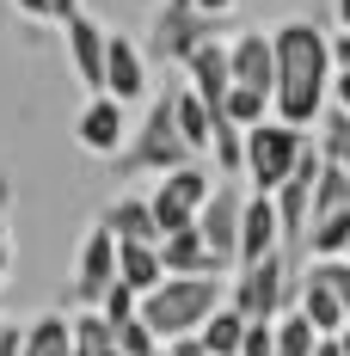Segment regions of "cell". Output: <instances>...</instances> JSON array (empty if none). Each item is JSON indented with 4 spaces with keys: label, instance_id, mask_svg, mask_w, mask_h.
Wrapping results in <instances>:
<instances>
[{
    "label": "cell",
    "instance_id": "1",
    "mask_svg": "<svg viewBox=\"0 0 350 356\" xmlns=\"http://www.w3.org/2000/svg\"><path fill=\"white\" fill-rule=\"evenodd\" d=\"M271 56H277V80H271V117L314 129L326 111V80H332V56H326V31L308 19H289L271 31Z\"/></svg>",
    "mask_w": 350,
    "mask_h": 356
},
{
    "label": "cell",
    "instance_id": "2",
    "mask_svg": "<svg viewBox=\"0 0 350 356\" xmlns=\"http://www.w3.org/2000/svg\"><path fill=\"white\" fill-rule=\"evenodd\" d=\"M221 301H228L221 277H160L148 295H136V314L154 325V338L166 344L178 332H197Z\"/></svg>",
    "mask_w": 350,
    "mask_h": 356
},
{
    "label": "cell",
    "instance_id": "3",
    "mask_svg": "<svg viewBox=\"0 0 350 356\" xmlns=\"http://www.w3.org/2000/svg\"><path fill=\"white\" fill-rule=\"evenodd\" d=\"M184 160H197V154L184 147V136H178V123H173V92L148 99L141 129H129L123 147L111 154V166H117L123 178L129 172H173V166H184Z\"/></svg>",
    "mask_w": 350,
    "mask_h": 356
},
{
    "label": "cell",
    "instance_id": "4",
    "mask_svg": "<svg viewBox=\"0 0 350 356\" xmlns=\"http://www.w3.org/2000/svg\"><path fill=\"white\" fill-rule=\"evenodd\" d=\"M301 147H308V129H295V123H283V117H264V123L246 129L240 178H252V191H277Z\"/></svg>",
    "mask_w": 350,
    "mask_h": 356
},
{
    "label": "cell",
    "instance_id": "5",
    "mask_svg": "<svg viewBox=\"0 0 350 356\" xmlns=\"http://www.w3.org/2000/svg\"><path fill=\"white\" fill-rule=\"evenodd\" d=\"M289 295H295V277H289V258L283 252L258 258V264H240L228 277V307L240 320H277L283 307H289Z\"/></svg>",
    "mask_w": 350,
    "mask_h": 356
},
{
    "label": "cell",
    "instance_id": "6",
    "mask_svg": "<svg viewBox=\"0 0 350 356\" xmlns=\"http://www.w3.org/2000/svg\"><path fill=\"white\" fill-rule=\"evenodd\" d=\"M215 25L221 19H209V13H197L191 0H166L160 13H154V25H148V62H184L197 43H209Z\"/></svg>",
    "mask_w": 350,
    "mask_h": 356
},
{
    "label": "cell",
    "instance_id": "7",
    "mask_svg": "<svg viewBox=\"0 0 350 356\" xmlns=\"http://www.w3.org/2000/svg\"><path fill=\"white\" fill-rule=\"evenodd\" d=\"M197 234H203V246L215 252V264L228 270V264H234V246H240V191H234V184H215L209 197H203Z\"/></svg>",
    "mask_w": 350,
    "mask_h": 356
},
{
    "label": "cell",
    "instance_id": "8",
    "mask_svg": "<svg viewBox=\"0 0 350 356\" xmlns=\"http://www.w3.org/2000/svg\"><path fill=\"white\" fill-rule=\"evenodd\" d=\"M117 283V240H111V227H86V240H80V264H74V301L80 307H93L105 289Z\"/></svg>",
    "mask_w": 350,
    "mask_h": 356
},
{
    "label": "cell",
    "instance_id": "9",
    "mask_svg": "<svg viewBox=\"0 0 350 356\" xmlns=\"http://www.w3.org/2000/svg\"><path fill=\"white\" fill-rule=\"evenodd\" d=\"M123 136H129V105H117L111 92H93L86 99V111L74 117V142L86 147V154H117L123 147Z\"/></svg>",
    "mask_w": 350,
    "mask_h": 356
},
{
    "label": "cell",
    "instance_id": "10",
    "mask_svg": "<svg viewBox=\"0 0 350 356\" xmlns=\"http://www.w3.org/2000/svg\"><path fill=\"white\" fill-rule=\"evenodd\" d=\"M99 92H111L117 105L148 99V56L123 31H105V80H99Z\"/></svg>",
    "mask_w": 350,
    "mask_h": 356
},
{
    "label": "cell",
    "instance_id": "11",
    "mask_svg": "<svg viewBox=\"0 0 350 356\" xmlns=\"http://www.w3.org/2000/svg\"><path fill=\"white\" fill-rule=\"evenodd\" d=\"M271 252H283L277 203H271V191H252V197H240V246H234V264H258Z\"/></svg>",
    "mask_w": 350,
    "mask_h": 356
},
{
    "label": "cell",
    "instance_id": "12",
    "mask_svg": "<svg viewBox=\"0 0 350 356\" xmlns=\"http://www.w3.org/2000/svg\"><path fill=\"white\" fill-rule=\"evenodd\" d=\"M62 37H68L74 80L86 92H99V80H105V25H93L86 13H74V19H62Z\"/></svg>",
    "mask_w": 350,
    "mask_h": 356
},
{
    "label": "cell",
    "instance_id": "13",
    "mask_svg": "<svg viewBox=\"0 0 350 356\" xmlns=\"http://www.w3.org/2000/svg\"><path fill=\"white\" fill-rule=\"evenodd\" d=\"M154 252H160V270H166V277H221V264H215V252L203 246V234H197V227L160 234Z\"/></svg>",
    "mask_w": 350,
    "mask_h": 356
},
{
    "label": "cell",
    "instance_id": "14",
    "mask_svg": "<svg viewBox=\"0 0 350 356\" xmlns=\"http://www.w3.org/2000/svg\"><path fill=\"white\" fill-rule=\"evenodd\" d=\"M228 74H234V86H258V92H271V80H277V56H271V31H240L228 43Z\"/></svg>",
    "mask_w": 350,
    "mask_h": 356
},
{
    "label": "cell",
    "instance_id": "15",
    "mask_svg": "<svg viewBox=\"0 0 350 356\" xmlns=\"http://www.w3.org/2000/svg\"><path fill=\"white\" fill-rule=\"evenodd\" d=\"M184 68H191V92L203 99V105H221V92L234 86V74H228V43L221 37H209V43H197L191 56H184Z\"/></svg>",
    "mask_w": 350,
    "mask_h": 356
},
{
    "label": "cell",
    "instance_id": "16",
    "mask_svg": "<svg viewBox=\"0 0 350 356\" xmlns=\"http://www.w3.org/2000/svg\"><path fill=\"white\" fill-rule=\"evenodd\" d=\"M74 350V314H37L19 325V356H68Z\"/></svg>",
    "mask_w": 350,
    "mask_h": 356
},
{
    "label": "cell",
    "instance_id": "17",
    "mask_svg": "<svg viewBox=\"0 0 350 356\" xmlns=\"http://www.w3.org/2000/svg\"><path fill=\"white\" fill-rule=\"evenodd\" d=\"M160 277H166V270H160V252H154V240H117V283H123V289L148 295Z\"/></svg>",
    "mask_w": 350,
    "mask_h": 356
},
{
    "label": "cell",
    "instance_id": "18",
    "mask_svg": "<svg viewBox=\"0 0 350 356\" xmlns=\"http://www.w3.org/2000/svg\"><path fill=\"white\" fill-rule=\"evenodd\" d=\"M215 191V178L197 166V160H184V166H173V172H160V191L154 197H166V203H178V209H203V197Z\"/></svg>",
    "mask_w": 350,
    "mask_h": 356
},
{
    "label": "cell",
    "instance_id": "19",
    "mask_svg": "<svg viewBox=\"0 0 350 356\" xmlns=\"http://www.w3.org/2000/svg\"><path fill=\"white\" fill-rule=\"evenodd\" d=\"M111 227V240H160V227H154V209H148V197H117L105 215H99Z\"/></svg>",
    "mask_w": 350,
    "mask_h": 356
},
{
    "label": "cell",
    "instance_id": "20",
    "mask_svg": "<svg viewBox=\"0 0 350 356\" xmlns=\"http://www.w3.org/2000/svg\"><path fill=\"white\" fill-rule=\"evenodd\" d=\"M173 123H178V136H184V147L191 154H209V123H215V111L184 86V92H173Z\"/></svg>",
    "mask_w": 350,
    "mask_h": 356
},
{
    "label": "cell",
    "instance_id": "21",
    "mask_svg": "<svg viewBox=\"0 0 350 356\" xmlns=\"http://www.w3.org/2000/svg\"><path fill=\"white\" fill-rule=\"evenodd\" d=\"M301 240H308V252H314V258H338V252L350 246V209L314 215V221L301 227Z\"/></svg>",
    "mask_w": 350,
    "mask_h": 356
},
{
    "label": "cell",
    "instance_id": "22",
    "mask_svg": "<svg viewBox=\"0 0 350 356\" xmlns=\"http://www.w3.org/2000/svg\"><path fill=\"white\" fill-rule=\"evenodd\" d=\"M215 117H228V123L252 129V123H264V117H271V92H258V86H228V92H221V105H215Z\"/></svg>",
    "mask_w": 350,
    "mask_h": 356
},
{
    "label": "cell",
    "instance_id": "23",
    "mask_svg": "<svg viewBox=\"0 0 350 356\" xmlns=\"http://www.w3.org/2000/svg\"><path fill=\"white\" fill-rule=\"evenodd\" d=\"M240 332H246V320L228 307V301L197 325V338H203V350H209V356H234V350H240Z\"/></svg>",
    "mask_w": 350,
    "mask_h": 356
},
{
    "label": "cell",
    "instance_id": "24",
    "mask_svg": "<svg viewBox=\"0 0 350 356\" xmlns=\"http://www.w3.org/2000/svg\"><path fill=\"white\" fill-rule=\"evenodd\" d=\"M314 123H319V142L314 147L332 160V166H344V172H350V111H319Z\"/></svg>",
    "mask_w": 350,
    "mask_h": 356
},
{
    "label": "cell",
    "instance_id": "25",
    "mask_svg": "<svg viewBox=\"0 0 350 356\" xmlns=\"http://www.w3.org/2000/svg\"><path fill=\"white\" fill-rule=\"evenodd\" d=\"M314 338H319V332L301 320V307L271 320V344H277V356H314Z\"/></svg>",
    "mask_w": 350,
    "mask_h": 356
},
{
    "label": "cell",
    "instance_id": "26",
    "mask_svg": "<svg viewBox=\"0 0 350 356\" xmlns=\"http://www.w3.org/2000/svg\"><path fill=\"white\" fill-rule=\"evenodd\" d=\"M209 147H215V166H221V178H240V154H246V129H240V123L215 117V123H209Z\"/></svg>",
    "mask_w": 350,
    "mask_h": 356
},
{
    "label": "cell",
    "instance_id": "27",
    "mask_svg": "<svg viewBox=\"0 0 350 356\" xmlns=\"http://www.w3.org/2000/svg\"><path fill=\"white\" fill-rule=\"evenodd\" d=\"M111 344H117L123 356H154V350H160L154 325L141 320V314H129V320H117V325H111Z\"/></svg>",
    "mask_w": 350,
    "mask_h": 356
},
{
    "label": "cell",
    "instance_id": "28",
    "mask_svg": "<svg viewBox=\"0 0 350 356\" xmlns=\"http://www.w3.org/2000/svg\"><path fill=\"white\" fill-rule=\"evenodd\" d=\"M308 270H314L319 283H326V289H332V295H338V307H344V314H350V258H344V252H338V258H314Z\"/></svg>",
    "mask_w": 350,
    "mask_h": 356
},
{
    "label": "cell",
    "instance_id": "29",
    "mask_svg": "<svg viewBox=\"0 0 350 356\" xmlns=\"http://www.w3.org/2000/svg\"><path fill=\"white\" fill-rule=\"evenodd\" d=\"M93 307H99V314H105V320L117 325V320H129V314H136V289H123V283H111L105 295H99V301H93Z\"/></svg>",
    "mask_w": 350,
    "mask_h": 356
},
{
    "label": "cell",
    "instance_id": "30",
    "mask_svg": "<svg viewBox=\"0 0 350 356\" xmlns=\"http://www.w3.org/2000/svg\"><path fill=\"white\" fill-rule=\"evenodd\" d=\"M234 356H277V344H271V320H246L240 350H234Z\"/></svg>",
    "mask_w": 350,
    "mask_h": 356
},
{
    "label": "cell",
    "instance_id": "31",
    "mask_svg": "<svg viewBox=\"0 0 350 356\" xmlns=\"http://www.w3.org/2000/svg\"><path fill=\"white\" fill-rule=\"evenodd\" d=\"M6 197H13V184L0 178V283H6V270H13V234H6Z\"/></svg>",
    "mask_w": 350,
    "mask_h": 356
},
{
    "label": "cell",
    "instance_id": "32",
    "mask_svg": "<svg viewBox=\"0 0 350 356\" xmlns=\"http://www.w3.org/2000/svg\"><path fill=\"white\" fill-rule=\"evenodd\" d=\"M326 99L338 111H350V68H332V80H326Z\"/></svg>",
    "mask_w": 350,
    "mask_h": 356
},
{
    "label": "cell",
    "instance_id": "33",
    "mask_svg": "<svg viewBox=\"0 0 350 356\" xmlns=\"http://www.w3.org/2000/svg\"><path fill=\"white\" fill-rule=\"evenodd\" d=\"M166 356H209V350H203L197 332H178V338H166Z\"/></svg>",
    "mask_w": 350,
    "mask_h": 356
},
{
    "label": "cell",
    "instance_id": "34",
    "mask_svg": "<svg viewBox=\"0 0 350 356\" xmlns=\"http://www.w3.org/2000/svg\"><path fill=\"white\" fill-rule=\"evenodd\" d=\"M326 56H332V68H350V31L326 37Z\"/></svg>",
    "mask_w": 350,
    "mask_h": 356
},
{
    "label": "cell",
    "instance_id": "35",
    "mask_svg": "<svg viewBox=\"0 0 350 356\" xmlns=\"http://www.w3.org/2000/svg\"><path fill=\"white\" fill-rule=\"evenodd\" d=\"M191 6H197V13H209V19H228V13H234V0H191Z\"/></svg>",
    "mask_w": 350,
    "mask_h": 356
},
{
    "label": "cell",
    "instance_id": "36",
    "mask_svg": "<svg viewBox=\"0 0 350 356\" xmlns=\"http://www.w3.org/2000/svg\"><path fill=\"white\" fill-rule=\"evenodd\" d=\"M0 356H19V325L0 320Z\"/></svg>",
    "mask_w": 350,
    "mask_h": 356
},
{
    "label": "cell",
    "instance_id": "37",
    "mask_svg": "<svg viewBox=\"0 0 350 356\" xmlns=\"http://www.w3.org/2000/svg\"><path fill=\"white\" fill-rule=\"evenodd\" d=\"M74 13H80V0H49V19H56V25H62V19H74Z\"/></svg>",
    "mask_w": 350,
    "mask_h": 356
},
{
    "label": "cell",
    "instance_id": "38",
    "mask_svg": "<svg viewBox=\"0 0 350 356\" xmlns=\"http://www.w3.org/2000/svg\"><path fill=\"white\" fill-rule=\"evenodd\" d=\"M13 6H19L25 19H49V0H13Z\"/></svg>",
    "mask_w": 350,
    "mask_h": 356
},
{
    "label": "cell",
    "instance_id": "39",
    "mask_svg": "<svg viewBox=\"0 0 350 356\" xmlns=\"http://www.w3.org/2000/svg\"><path fill=\"white\" fill-rule=\"evenodd\" d=\"M314 356H344V350H338V338H332V332H319V338H314Z\"/></svg>",
    "mask_w": 350,
    "mask_h": 356
},
{
    "label": "cell",
    "instance_id": "40",
    "mask_svg": "<svg viewBox=\"0 0 350 356\" xmlns=\"http://www.w3.org/2000/svg\"><path fill=\"white\" fill-rule=\"evenodd\" d=\"M332 13H338V25L350 31V0H332Z\"/></svg>",
    "mask_w": 350,
    "mask_h": 356
},
{
    "label": "cell",
    "instance_id": "41",
    "mask_svg": "<svg viewBox=\"0 0 350 356\" xmlns=\"http://www.w3.org/2000/svg\"><path fill=\"white\" fill-rule=\"evenodd\" d=\"M332 338H338V350H344V356H350V320H344V325H338V332H332Z\"/></svg>",
    "mask_w": 350,
    "mask_h": 356
},
{
    "label": "cell",
    "instance_id": "42",
    "mask_svg": "<svg viewBox=\"0 0 350 356\" xmlns=\"http://www.w3.org/2000/svg\"><path fill=\"white\" fill-rule=\"evenodd\" d=\"M93 356H123V350H117V344H105V350H93Z\"/></svg>",
    "mask_w": 350,
    "mask_h": 356
},
{
    "label": "cell",
    "instance_id": "43",
    "mask_svg": "<svg viewBox=\"0 0 350 356\" xmlns=\"http://www.w3.org/2000/svg\"><path fill=\"white\" fill-rule=\"evenodd\" d=\"M154 356H166V344H160V350H154Z\"/></svg>",
    "mask_w": 350,
    "mask_h": 356
},
{
    "label": "cell",
    "instance_id": "44",
    "mask_svg": "<svg viewBox=\"0 0 350 356\" xmlns=\"http://www.w3.org/2000/svg\"><path fill=\"white\" fill-rule=\"evenodd\" d=\"M344 258H350V246H344Z\"/></svg>",
    "mask_w": 350,
    "mask_h": 356
}]
</instances>
